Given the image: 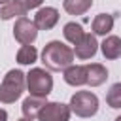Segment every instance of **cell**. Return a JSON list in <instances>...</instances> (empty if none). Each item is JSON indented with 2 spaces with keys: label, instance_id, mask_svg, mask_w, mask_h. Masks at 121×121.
Here are the masks:
<instances>
[{
  "label": "cell",
  "instance_id": "1",
  "mask_svg": "<svg viewBox=\"0 0 121 121\" xmlns=\"http://www.w3.org/2000/svg\"><path fill=\"white\" fill-rule=\"evenodd\" d=\"M74 49L64 45L59 40H53L49 43H45L43 51H42V62L45 64V68L60 72L64 68H68L70 64H74Z\"/></svg>",
  "mask_w": 121,
  "mask_h": 121
},
{
  "label": "cell",
  "instance_id": "2",
  "mask_svg": "<svg viewBox=\"0 0 121 121\" xmlns=\"http://www.w3.org/2000/svg\"><path fill=\"white\" fill-rule=\"evenodd\" d=\"M25 87H26L25 74H23L21 70H9V72L4 76L2 83H0V102H2V104H11V102H15V100L23 95Z\"/></svg>",
  "mask_w": 121,
  "mask_h": 121
},
{
  "label": "cell",
  "instance_id": "3",
  "mask_svg": "<svg viewBox=\"0 0 121 121\" xmlns=\"http://www.w3.org/2000/svg\"><path fill=\"white\" fill-rule=\"evenodd\" d=\"M28 93L34 96H47L53 91V78L45 68H32L28 74H25Z\"/></svg>",
  "mask_w": 121,
  "mask_h": 121
},
{
  "label": "cell",
  "instance_id": "4",
  "mask_svg": "<svg viewBox=\"0 0 121 121\" xmlns=\"http://www.w3.org/2000/svg\"><path fill=\"white\" fill-rule=\"evenodd\" d=\"M68 106L78 117H93L98 112V98L91 91H78L72 95Z\"/></svg>",
  "mask_w": 121,
  "mask_h": 121
},
{
  "label": "cell",
  "instance_id": "5",
  "mask_svg": "<svg viewBox=\"0 0 121 121\" xmlns=\"http://www.w3.org/2000/svg\"><path fill=\"white\" fill-rule=\"evenodd\" d=\"M13 36L21 45H32L38 38V28H36L34 21L26 19V17H19L13 25Z\"/></svg>",
  "mask_w": 121,
  "mask_h": 121
},
{
  "label": "cell",
  "instance_id": "6",
  "mask_svg": "<svg viewBox=\"0 0 121 121\" xmlns=\"http://www.w3.org/2000/svg\"><path fill=\"white\" fill-rule=\"evenodd\" d=\"M70 106L62 104V102H45V106L42 108L38 119L40 121H68L70 119Z\"/></svg>",
  "mask_w": 121,
  "mask_h": 121
},
{
  "label": "cell",
  "instance_id": "7",
  "mask_svg": "<svg viewBox=\"0 0 121 121\" xmlns=\"http://www.w3.org/2000/svg\"><path fill=\"white\" fill-rule=\"evenodd\" d=\"M59 23V11L55 8H40L34 15V25L38 30H51L55 25Z\"/></svg>",
  "mask_w": 121,
  "mask_h": 121
},
{
  "label": "cell",
  "instance_id": "8",
  "mask_svg": "<svg viewBox=\"0 0 121 121\" xmlns=\"http://www.w3.org/2000/svg\"><path fill=\"white\" fill-rule=\"evenodd\" d=\"M96 51H98V42H96L95 34H83L79 43L74 45V55L81 60H87V59L95 57Z\"/></svg>",
  "mask_w": 121,
  "mask_h": 121
},
{
  "label": "cell",
  "instance_id": "9",
  "mask_svg": "<svg viewBox=\"0 0 121 121\" xmlns=\"http://www.w3.org/2000/svg\"><path fill=\"white\" fill-rule=\"evenodd\" d=\"M85 74H87V81L85 85L91 87H98L108 79V70L104 64L100 62H93V64H85Z\"/></svg>",
  "mask_w": 121,
  "mask_h": 121
},
{
  "label": "cell",
  "instance_id": "10",
  "mask_svg": "<svg viewBox=\"0 0 121 121\" xmlns=\"http://www.w3.org/2000/svg\"><path fill=\"white\" fill-rule=\"evenodd\" d=\"M62 72H64V74H62L64 81H66L68 85H72V87H81V85H85V81H87L85 64H70V66L64 68Z\"/></svg>",
  "mask_w": 121,
  "mask_h": 121
},
{
  "label": "cell",
  "instance_id": "11",
  "mask_svg": "<svg viewBox=\"0 0 121 121\" xmlns=\"http://www.w3.org/2000/svg\"><path fill=\"white\" fill-rule=\"evenodd\" d=\"M45 106V96H34V95H28L25 100H23V106H21V110H23V115L26 117V119H36L38 115H40V112H42V108Z\"/></svg>",
  "mask_w": 121,
  "mask_h": 121
},
{
  "label": "cell",
  "instance_id": "12",
  "mask_svg": "<svg viewBox=\"0 0 121 121\" xmlns=\"http://www.w3.org/2000/svg\"><path fill=\"white\" fill-rule=\"evenodd\" d=\"M28 11V8L25 6L23 0H8L2 8H0V17L4 21L13 19V17H25Z\"/></svg>",
  "mask_w": 121,
  "mask_h": 121
},
{
  "label": "cell",
  "instance_id": "13",
  "mask_svg": "<svg viewBox=\"0 0 121 121\" xmlns=\"http://www.w3.org/2000/svg\"><path fill=\"white\" fill-rule=\"evenodd\" d=\"M100 51L104 55V59L108 60H115L121 57V38L119 36H106L104 42L100 43Z\"/></svg>",
  "mask_w": 121,
  "mask_h": 121
},
{
  "label": "cell",
  "instance_id": "14",
  "mask_svg": "<svg viewBox=\"0 0 121 121\" xmlns=\"http://www.w3.org/2000/svg\"><path fill=\"white\" fill-rule=\"evenodd\" d=\"M91 26H93V34L95 36H106L113 28V15H110V13H98L93 19Z\"/></svg>",
  "mask_w": 121,
  "mask_h": 121
},
{
  "label": "cell",
  "instance_id": "15",
  "mask_svg": "<svg viewBox=\"0 0 121 121\" xmlns=\"http://www.w3.org/2000/svg\"><path fill=\"white\" fill-rule=\"evenodd\" d=\"M91 6H93V0H64L62 2V8L70 15H83L85 11L91 9Z\"/></svg>",
  "mask_w": 121,
  "mask_h": 121
},
{
  "label": "cell",
  "instance_id": "16",
  "mask_svg": "<svg viewBox=\"0 0 121 121\" xmlns=\"http://www.w3.org/2000/svg\"><path fill=\"white\" fill-rule=\"evenodd\" d=\"M62 34H64V38L72 43V45H76V43H79V40L83 38V34H85V30H83V26L79 25V23H66L64 25V28H62Z\"/></svg>",
  "mask_w": 121,
  "mask_h": 121
},
{
  "label": "cell",
  "instance_id": "17",
  "mask_svg": "<svg viewBox=\"0 0 121 121\" xmlns=\"http://www.w3.org/2000/svg\"><path fill=\"white\" fill-rule=\"evenodd\" d=\"M38 59V51L34 45H23L17 51V62L19 64H32Z\"/></svg>",
  "mask_w": 121,
  "mask_h": 121
},
{
  "label": "cell",
  "instance_id": "18",
  "mask_svg": "<svg viewBox=\"0 0 121 121\" xmlns=\"http://www.w3.org/2000/svg\"><path fill=\"white\" fill-rule=\"evenodd\" d=\"M106 104L110 108H121V83H113L106 93Z\"/></svg>",
  "mask_w": 121,
  "mask_h": 121
},
{
  "label": "cell",
  "instance_id": "19",
  "mask_svg": "<svg viewBox=\"0 0 121 121\" xmlns=\"http://www.w3.org/2000/svg\"><path fill=\"white\" fill-rule=\"evenodd\" d=\"M42 2H43V0H25V6H26L28 9H34V8H40Z\"/></svg>",
  "mask_w": 121,
  "mask_h": 121
},
{
  "label": "cell",
  "instance_id": "20",
  "mask_svg": "<svg viewBox=\"0 0 121 121\" xmlns=\"http://www.w3.org/2000/svg\"><path fill=\"white\" fill-rule=\"evenodd\" d=\"M0 121H8V112L0 108Z\"/></svg>",
  "mask_w": 121,
  "mask_h": 121
},
{
  "label": "cell",
  "instance_id": "21",
  "mask_svg": "<svg viewBox=\"0 0 121 121\" xmlns=\"http://www.w3.org/2000/svg\"><path fill=\"white\" fill-rule=\"evenodd\" d=\"M19 121H32V119H26V117H25V119H19Z\"/></svg>",
  "mask_w": 121,
  "mask_h": 121
},
{
  "label": "cell",
  "instance_id": "22",
  "mask_svg": "<svg viewBox=\"0 0 121 121\" xmlns=\"http://www.w3.org/2000/svg\"><path fill=\"white\" fill-rule=\"evenodd\" d=\"M115 121H121V115H119V117H115Z\"/></svg>",
  "mask_w": 121,
  "mask_h": 121
},
{
  "label": "cell",
  "instance_id": "23",
  "mask_svg": "<svg viewBox=\"0 0 121 121\" xmlns=\"http://www.w3.org/2000/svg\"><path fill=\"white\" fill-rule=\"evenodd\" d=\"M6 2H8V0H0V4H6Z\"/></svg>",
  "mask_w": 121,
  "mask_h": 121
}]
</instances>
